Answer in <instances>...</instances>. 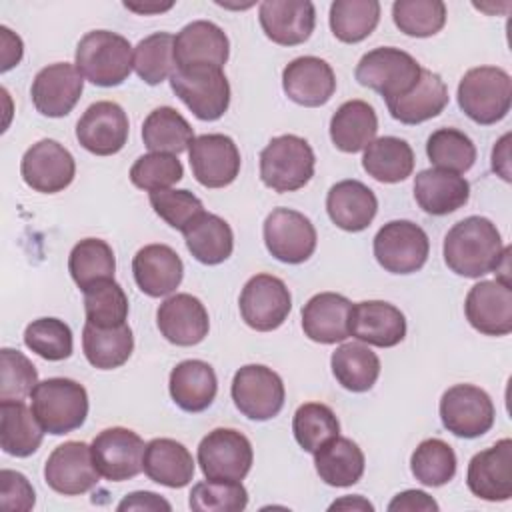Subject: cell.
<instances>
[{
	"mask_svg": "<svg viewBox=\"0 0 512 512\" xmlns=\"http://www.w3.org/2000/svg\"><path fill=\"white\" fill-rule=\"evenodd\" d=\"M82 350L94 368L114 370L132 356L134 336L128 324L102 328L86 322L82 330Z\"/></svg>",
	"mask_w": 512,
	"mask_h": 512,
	"instance_id": "obj_38",
	"label": "cell"
},
{
	"mask_svg": "<svg viewBox=\"0 0 512 512\" xmlns=\"http://www.w3.org/2000/svg\"><path fill=\"white\" fill-rule=\"evenodd\" d=\"M264 244L284 264H302L316 250V228L308 216L292 208H274L264 220Z\"/></svg>",
	"mask_w": 512,
	"mask_h": 512,
	"instance_id": "obj_13",
	"label": "cell"
},
{
	"mask_svg": "<svg viewBox=\"0 0 512 512\" xmlns=\"http://www.w3.org/2000/svg\"><path fill=\"white\" fill-rule=\"evenodd\" d=\"M458 106L476 124L500 122L512 104L510 74L498 66L470 68L458 84Z\"/></svg>",
	"mask_w": 512,
	"mask_h": 512,
	"instance_id": "obj_4",
	"label": "cell"
},
{
	"mask_svg": "<svg viewBox=\"0 0 512 512\" xmlns=\"http://www.w3.org/2000/svg\"><path fill=\"white\" fill-rule=\"evenodd\" d=\"M230 54L226 32L210 20H194L174 36L176 68L210 64L222 68Z\"/></svg>",
	"mask_w": 512,
	"mask_h": 512,
	"instance_id": "obj_27",
	"label": "cell"
},
{
	"mask_svg": "<svg viewBox=\"0 0 512 512\" xmlns=\"http://www.w3.org/2000/svg\"><path fill=\"white\" fill-rule=\"evenodd\" d=\"M352 302L336 292L314 294L302 308V330L318 344L344 342L350 336Z\"/></svg>",
	"mask_w": 512,
	"mask_h": 512,
	"instance_id": "obj_28",
	"label": "cell"
},
{
	"mask_svg": "<svg viewBox=\"0 0 512 512\" xmlns=\"http://www.w3.org/2000/svg\"><path fill=\"white\" fill-rule=\"evenodd\" d=\"M32 412L44 432L62 436L80 428L88 416V392L72 378H46L30 394Z\"/></svg>",
	"mask_w": 512,
	"mask_h": 512,
	"instance_id": "obj_3",
	"label": "cell"
},
{
	"mask_svg": "<svg viewBox=\"0 0 512 512\" xmlns=\"http://www.w3.org/2000/svg\"><path fill=\"white\" fill-rule=\"evenodd\" d=\"M0 400H24L38 384L36 366L14 348L0 350Z\"/></svg>",
	"mask_w": 512,
	"mask_h": 512,
	"instance_id": "obj_53",
	"label": "cell"
},
{
	"mask_svg": "<svg viewBox=\"0 0 512 512\" xmlns=\"http://www.w3.org/2000/svg\"><path fill=\"white\" fill-rule=\"evenodd\" d=\"M468 490L488 502H504L512 496V440L502 438L494 446L472 456L466 472Z\"/></svg>",
	"mask_w": 512,
	"mask_h": 512,
	"instance_id": "obj_21",
	"label": "cell"
},
{
	"mask_svg": "<svg viewBox=\"0 0 512 512\" xmlns=\"http://www.w3.org/2000/svg\"><path fill=\"white\" fill-rule=\"evenodd\" d=\"M350 336L378 348H392L406 336V318L390 302L364 300L352 304L348 320Z\"/></svg>",
	"mask_w": 512,
	"mask_h": 512,
	"instance_id": "obj_24",
	"label": "cell"
},
{
	"mask_svg": "<svg viewBox=\"0 0 512 512\" xmlns=\"http://www.w3.org/2000/svg\"><path fill=\"white\" fill-rule=\"evenodd\" d=\"M142 470L156 484L184 488L194 476V458L182 442L172 438H154L144 448Z\"/></svg>",
	"mask_w": 512,
	"mask_h": 512,
	"instance_id": "obj_33",
	"label": "cell"
},
{
	"mask_svg": "<svg viewBox=\"0 0 512 512\" xmlns=\"http://www.w3.org/2000/svg\"><path fill=\"white\" fill-rule=\"evenodd\" d=\"M230 394L236 408L246 418L258 422L278 416L286 398L282 378L262 364H246L236 370Z\"/></svg>",
	"mask_w": 512,
	"mask_h": 512,
	"instance_id": "obj_9",
	"label": "cell"
},
{
	"mask_svg": "<svg viewBox=\"0 0 512 512\" xmlns=\"http://www.w3.org/2000/svg\"><path fill=\"white\" fill-rule=\"evenodd\" d=\"M190 508L196 512H240L248 506V492L236 480H204L192 486Z\"/></svg>",
	"mask_w": 512,
	"mask_h": 512,
	"instance_id": "obj_51",
	"label": "cell"
},
{
	"mask_svg": "<svg viewBox=\"0 0 512 512\" xmlns=\"http://www.w3.org/2000/svg\"><path fill=\"white\" fill-rule=\"evenodd\" d=\"M150 206L154 212L172 228L184 230L198 214L204 212V206L198 196L190 190H160L150 192Z\"/></svg>",
	"mask_w": 512,
	"mask_h": 512,
	"instance_id": "obj_54",
	"label": "cell"
},
{
	"mask_svg": "<svg viewBox=\"0 0 512 512\" xmlns=\"http://www.w3.org/2000/svg\"><path fill=\"white\" fill-rule=\"evenodd\" d=\"M466 320L486 336H506L512 332V288L502 280H482L474 284L464 300Z\"/></svg>",
	"mask_w": 512,
	"mask_h": 512,
	"instance_id": "obj_19",
	"label": "cell"
},
{
	"mask_svg": "<svg viewBox=\"0 0 512 512\" xmlns=\"http://www.w3.org/2000/svg\"><path fill=\"white\" fill-rule=\"evenodd\" d=\"M456 454L452 446L440 438L422 440L410 456V470L424 486H444L456 474Z\"/></svg>",
	"mask_w": 512,
	"mask_h": 512,
	"instance_id": "obj_45",
	"label": "cell"
},
{
	"mask_svg": "<svg viewBox=\"0 0 512 512\" xmlns=\"http://www.w3.org/2000/svg\"><path fill=\"white\" fill-rule=\"evenodd\" d=\"M442 252L446 266L464 278L508 272L510 248L502 244L496 224L484 216H468L456 222L444 236Z\"/></svg>",
	"mask_w": 512,
	"mask_h": 512,
	"instance_id": "obj_1",
	"label": "cell"
},
{
	"mask_svg": "<svg viewBox=\"0 0 512 512\" xmlns=\"http://www.w3.org/2000/svg\"><path fill=\"white\" fill-rule=\"evenodd\" d=\"M188 156L196 182L206 188H224L240 174V150L226 134L196 136Z\"/></svg>",
	"mask_w": 512,
	"mask_h": 512,
	"instance_id": "obj_18",
	"label": "cell"
},
{
	"mask_svg": "<svg viewBox=\"0 0 512 512\" xmlns=\"http://www.w3.org/2000/svg\"><path fill=\"white\" fill-rule=\"evenodd\" d=\"M242 320L258 332H270L284 324L292 310V296L284 280L272 274L252 276L238 298Z\"/></svg>",
	"mask_w": 512,
	"mask_h": 512,
	"instance_id": "obj_12",
	"label": "cell"
},
{
	"mask_svg": "<svg viewBox=\"0 0 512 512\" xmlns=\"http://www.w3.org/2000/svg\"><path fill=\"white\" fill-rule=\"evenodd\" d=\"M168 390L174 404L184 412H202L216 398V372L204 360H182L170 372Z\"/></svg>",
	"mask_w": 512,
	"mask_h": 512,
	"instance_id": "obj_32",
	"label": "cell"
},
{
	"mask_svg": "<svg viewBox=\"0 0 512 512\" xmlns=\"http://www.w3.org/2000/svg\"><path fill=\"white\" fill-rule=\"evenodd\" d=\"M448 88L444 80L432 72L422 68L418 82L406 94L388 100V112L394 120L402 124H422L434 116H438L448 106Z\"/></svg>",
	"mask_w": 512,
	"mask_h": 512,
	"instance_id": "obj_31",
	"label": "cell"
},
{
	"mask_svg": "<svg viewBox=\"0 0 512 512\" xmlns=\"http://www.w3.org/2000/svg\"><path fill=\"white\" fill-rule=\"evenodd\" d=\"M314 466L328 486L346 488L362 478L364 454L350 438L334 436L314 452Z\"/></svg>",
	"mask_w": 512,
	"mask_h": 512,
	"instance_id": "obj_37",
	"label": "cell"
},
{
	"mask_svg": "<svg viewBox=\"0 0 512 512\" xmlns=\"http://www.w3.org/2000/svg\"><path fill=\"white\" fill-rule=\"evenodd\" d=\"M292 432L300 448L314 454L324 442L338 436L340 422L330 406L320 402H306L294 412Z\"/></svg>",
	"mask_w": 512,
	"mask_h": 512,
	"instance_id": "obj_48",
	"label": "cell"
},
{
	"mask_svg": "<svg viewBox=\"0 0 512 512\" xmlns=\"http://www.w3.org/2000/svg\"><path fill=\"white\" fill-rule=\"evenodd\" d=\"M20 174L26 186L36 192L56 194L68 188L76 174L74 156L56 140L44 138L32 144L20 162Z\"/></svg>",
	"mask_w": 512,
	"mask_h": 512,
	"instance_id": "obj_16",
	"label": "cell"
},
{
	"mask_svg": "<svg viewBox=\"0 0 512 512\" xmlns=\"http://www.w3.org/2000/svg\"><path fill=\"white\" fill-rule=\"evenodd\" d=\"M254 462L250 440L234 428H214L198 444V464L208 480H244Z\"/></svg>",
	"mask_w": 512,
	"mask_h": 512,
	"instance_id": "obj_10",
	"label": "cell"
},
{
	"mask_svg": "<svg viewBox=\"0 0 512 512\" xmlns=\"http://www.w3.org/2000/svg\"><path fill=\"white\" fill-rule=\"evenodd\" d=\"M326 212L340 230L362 232L378 212V198L360 180H340L328 190Z\"/></svg>",
	"mask_w": 512,
	"mask_h": 512,
	"instance_id": "obj_29",
	"label": "cell"
},
{
	"mask_svg": "<svg viewBox=\"0 0 512 512\" xmlns=\"http://www.w3.org/2000/svg\"><path fill=\"white\" fill-rule=\"evenodd\" d=\"M426 154L436 168L454 174L468 172L476 162L474 142L458 128L434 130L426 142Z\"/></svg>",
	"mask_w": 512,
	"mask_h": 512,
	"instance_id": "obj_46",
	"label": "cell"
},
{
	"mask_svg": "<svg viewBox=\"0 0 512 512\" xmlns=\"http://www.w3.org/2000/svg\"><path fill=\"white\" fill-rule=\"evenodd\" d=\"M68 270L80 290L94 282L110 280L116 272L112 246L100 238H84L70 250Z\"/></svg>",
	"mask_w": 512,
	"mask_h": 512,
	"instance_id": "obj_43",
	"label": "cell"
},
{
	"mask_svg": "<svg viewBox=\"0 0 512 512\" xmlns=\"http://www.w3.org/2000/svg\"><path fill=\"white\" fill-rule=\"evenodd\" d=\"M0 36H2V72H8L10 68H14L20 58H22V40L20 36H16L10 28L0 26Z\"/></svg>",
	"mask_w": 512,
	"mask_h": 512,
	"instance_id": "obj_58",
	"label": "cell"
},
{
	"mask_svg": "<svg viewBox=\"0 0 512 512\" xmlns=\"http://www.w3.org/2000/svg\"><path fill=\"white\" fill-rule=\"evenodd\" d=\"M442 426L458 438H478L494 426L492 398L478 386L454 384L440 398Z\"/></svg>",
	"mask_w": 512,
	"mask_h": 512,
	"instance_id": "obj_11",
	"label": "cell"
},
{
	"mask_svg": "<svg viewBox=\"0 0 512 512\" xmlns=\"http://www.w3.org/2000/svg\"><path fill=\"white\" fill-rule=\"evenodd\" d=\"M84 90V76L70 62L44 66L32 80V102L42 116L62 118L72 112Z\"/></svg>",
	"mask_w": 512,
	"mask_h": 512,
	"instance_id": "obj_20",
	"label": "cell"
},
{
	"mask_svg": "<svg viewBox=\"0 0 512 512\" xmlns=\"http://www.w3.org/2000/svg\"><path fill=\"white\" fill-rule=\"evenodd\" d=\"M362 168L378 182L396 184L414 170V152L410 144L396 136L374 138L362 156Z\"/></svg>",
	"mask_w": 512,
	"mask_h": 512,
	"instance_id": "obj_39",
	"label": "cell"
},
{
	"mask_svg": "<svg viewBox=\"0 0 512 512\" xmlns=\"http://www.w3.org/2000/svg\"><path fill=\"white\" fill-rule=\"evenodd\" d=\"M392 20L406 36L428 38L446 24V4L442 0H396Z\"/></svg>",
	"mask_w": 512,
	"mask_h": 512,
	"instance_id": "obj_49",
	"label": "cell"
},
{
	"mask_svg": "<svg viewBox=\"0 0 512 512\" xmlns=\"http://www.w3.org/2000/svg\"><path fill=\"white\" fill-rule=\"evenodd\" d=\"M132 274L146 296L160 298L172 294L180 286L184 264L174 248L166 244H148L136 252Z\"/></svg>",
	"mask_w": 512,
	"mask_h": 512,
	"instance_id": "obj_26",
	"label": "cell"
},
{
	"mask_svg": "<svg viewBox=\"0 0 512 512\" xmlns=\"http://www.w3.org/2000/svg\"><path fill=\"white\" fill-rule=\"evenodd\" d=\"M336 382L350 392L370 390L380 376V358L360 342L340 344L330 358Z\"/></svg>",
	"mask_w": 512,
	"mask_h": 512,
	"instance_id": "obj_40",
	"label": "cell"
},
{
	"mask_svg": "<svg viewBox=\"0 0 512 512\" xmlns=\"http://www.w3.org/2000/svg\"><path fill=\"white\" fill-rule=\"evenodd\" d=\"M174 6V2H166V4H132V2H124V8L138 12V14H154V12H164L170 10Z\"/></svg>",
	"mask_w": 512,
	"mask_h": 512,
	"instance_id": "obj_60",
	"label": "cell"
},
{
	"mask_svg": "<svg viewBox=\"0 0 512 512\" xmlns=\"http://www.w3.org/2000/svg\"><path fill=\"white\" fill-rule=\"evenodd\" d=\"M44 438V428L22 400H0V446L16 458L32 456Z\"/></svg>",
	"mask_w": 512,
	"mask_h": 512,
	"instance_id": "obj_35",
	"label": "cell"
},
{
	"mask_svg": "<svg viewBox=\"0 0 512 512\" xmlns=\"http://www.w3.org/2000/svg\"><path fill=\"white\" fill-rule=\"evenodd\" d=\"M184 176V166L174 154L150 152L140 156L130 168V182L146 192L168 190Z\"/></svg>",
	"mask_w": 512,
	"mask_h": 512,
	"instance_id": "obj_52",
	"label": "cell"
},
{
	"mask_svg": "<svg viewBox=\"0 0 512 512\" xmlns=\"http://www.w3.org/2000/svg\"><path fill=\"white\" fill-rule=\"evenodd\" d=\"M314 164V150L304 138L282 134L272 138L260 152V178L274 192H294L310 182Z\"/></svg>",
	"mask_w": 512,
	"mask_h": 512,
	"instance_id": "obj_5",
	"label": "cell"
},
{
	"mask_svg": "<svg viewBox=\"0 0 512 512\" xmlns=\"http://www.w3.org/2000/svg\"><path fill=\"white\" fill-rule=\"evenodd\" d=\"M132 66L138 78L150 86L170 78L176 70L174 36L168 32H154L142 38L134 48Z\"/></svg>",
	"mask_w": 512,
	"mask_h": 512,
	"instance_id": "obj_44",
	"label": "cell"
},
{
	"mask_svg": "<svg viewBox=\"0 0 512 512\" xmlns=\"http://www.w3.org/2000/svg\"><path fill=\"white\" fill-rule=\"evenodd\" d=\"M116 508L120 512L122 510H172L168 500L160 498L156 492H146V490L124 496Z\"/></svg>",
	"mask_w": 512,
	"mask_h": 512,
	"instance_id": "obj_57",
	"label": "cell"
},
{
	"mask_svg": "<svg viewBox=\"0 0 512 512\" xmlns=\"http://www.w3.org/2000/svg\"><path fill=\"white\" fill-rule=\"evenodd\" d=\"M74 64L80 74L102 88L120 86L132 72V46L128 38L110 30H92L76 46Z\"/></svg>",
	"mask_w": 512,
	"mask_h": 512,
	"instance_id": "obj_2",
	"label": "cell"
},
{
	"mask_svg": "<svg viewBox=\"0 0 512 512\" xmlns=\"http://www.w3.org/2000/svg\"><path fill=\"white\" fill-rule=\"evenodd\" d=\"M96 470L110 482H124L142 472L144 440L128 428H106L90 444Z\"/></svg>",
	"mask_w": 512,
	"mask_h": 512,
	"instance_id": "obj_14",
	"label": "cell"
},
{
	"mask_svg": "<svg viewBox=\"0 0 512 512\" xmlns=\"http://www.w3.org/2000/svg\"><path fill=\"white\" fill-rule=\"evenodd\" d=\"M414 198L426 214L446 216L468 202L470 184L460 174L428 168L414 178Z\"/></svg>",
	"mask_w": 512,
	"mask_h": 512,
	"instance_id": "obj_30",
	"label": "cell"
},
{
	"mask_svg": "<svg viewBox=\"0 0 512 512\" xmlns=\"http://www.w3.org/2000/svg\"><path fill=\"white\" fill-rule=\"evenodd\" d=\"M258 20L274 44L298 46L314 32L316 8L310 0H264Z\"/></svg>",
	"mask_w": 512,
	"mask_h": 512,
	"instance_id": "obj_22",
	"label": "cell"
},
{
	"mask_svg": "<svg viewBox=\"0 0 512 512\" xmlns=\"http://www.w3.org/2000/svg\"><path fill=\"white\" fill-rule=\"evenodd\" d=\"M378 132V118L374 108L364 100L344 102L330 120V140L346 154L364 150Z\"/></svg>",
	"mask_w": 512,
	"mask_h": 512,
	"instance_id": "obj_36",
	"label": "cell"
},
{
	"mask_svg": "<svg viewBox=\"0 0 512 512\" xmlns=\"http://www.w3.org/2000/svg\"><path fill=\"white\" fill-rule=\"evenodd\" d=\"M188 252L206 266L222 264L234 250V234L230 224L210 212L198 214L184 230Z\"/></svg>",
	"mask_w": 512,
	"mask_h": 512,
	"instance_id": "obj_34",
	"label": "cell"
},
{
	"mask_svg": "<svg viewBox=\"0 0 512 512\" xmlns=\"http://www.w3.org/2000/svg\"><path fill=\"white\" fill-rule=\"evenodd\" d=\"M390 512H436L438 504L432 496L422 490H404L388 504Z\"/></svg>",
	"mask_w": 512,
	"mask_h": 512,
	"instance_id": "obj_56",
	"label": "cell"
},
{
	"mask_svg": "<svg viewBox=\"0 0 512 512\" xmlns=\"http://www.w3.org/2000/svg\"><path fill=\"white\" fill-rule=\"evenodd\" d=\"M194 138L196 136L188 120L170 106H160L152 110L142 124L144 146L152 152L176 156L188 150Z\"/></svg>",
	"mask_w": 512,
	"mask_h": 512,
	"instance_id": "obj_41",
	"label": "cell"
},
{
	"mask_svg": "<svg viewBox=\"0 0 512 512\" xmlns=\"http://www.w3.org/2000/svg\"><path fill=\"white\" fill-rule=\"evenodd\" d=\"M156 324L170 344L196 346L208 336L210 318L208 310L196 296L180 292L160 304Z\"/></svg>",
	"mask_w": 512,
	"mask_h": 512,
	"instance_id": "obj_23",
	"label": "cell"
},
{
	"mask_svg": "<svg viewBox=\"0 0 512 512\" xmlns=\"http://www.w3.org/2000/svg\"><path fill=\"white\" fill-rule=\"evenodd\" d=\"M128 116L124 108L110 100L94 102L76 124L80 146L96 156H112L128 142Z\"/></svg>",
	"mask_w": 512,
	"mask_h": 512,
	"instance_id": "obj_17",
	"label": "cell"
},
{
	"mask_svg": "<svg viewBox=\"0 0 512 512\" xmlns=\"http://www.w3.org/2000/svg\"><path fill=\"white\" fill-rule=\"evenodd\" d=\"M374 258L390 274L418 272L430 252L428 234L410 220H392L374 236Z\"/></svg>",
	"mask_w": 512,
	"mask_h": 512,
	"instance_id": "obj_8",
	"label": "cell"
},
{
	"mask_svg": "<svg viewBox=\"0 0 512 512\" xmlns=\"http://www.w3.org/2000/svg\"><path fill=\"white\" fill-rule=\"evenodd\" d=\"M422 66L408 52L394 46H380L366 52L356 66V80L378 92L386 102L394 100L418 82Z\"/></svg>",
	"mask_w": 512,
	"mask_h": 512,
	"instance_id": "obj_7",
	"label": "cell"
},
{
	"mask_svg": "<svg viewBox=\"0 0 512 512\" xmlns=\"http://www.w3.org/2000/svg\"><path fill=\"white\" fill-rule=\"evenodd\" d=\"M36 494L22 472L4 468L0 472V506L6 510H32Z\"/></svg>",
	"mask_w": 512,
	"mask_h": 512,
	"instance_id": "obj_55",
	"label": "cell"
},
{
	"mask_svg": "<svg viewBox=\"0 0 512 512\" xmlns=\"http://www.w3.org/2000/svg\"><path fill=\"white\" fill-rule=\"evenodd\" d=\"M330 510H360V512H372L374 506H372L366 498H362V496L356 494V496H344V498L332 502V504H330Z\"/></svg>",
	"mask_w": 512,
	"mask_h": 512,
	"instance_id": "obj_59",
	"label": "cell"
},
{
	"mask_svg": "<svg viewBox=\"0 0 512 512\" xmlns=\"http://www.w3.org/2000/svg\"><path fill=\"white\" fill-rule=\"evenodd\" d=\"M100 472L96 470L92 448L86 442L70 440L52 450L44 464L46 484L64 496H78L98 484Z\"/></svg>",
	"mask_w": 512,
	"mask_h": 512,
	"instance_id": "obj_15",
	"label": "cell"
},
{
	"mask_svg": "<svg viewBox=\"0 0 512 512\" xmlns=\"http://www.w3.org/2000/svg\"><path fill=\"white\" fill-rule=\"evenodd\" d=\"M170 88L198 120L214 122L230 106V84L218 66L194 64L176 68L170 76Z\"/></svg>",
	"mask_w": 512,
	"mask_h": 512,
	"instance_id": "obj_6",
	"label": "cell"
},
{
	"mask_svg": "<svg viewBox=\"0 0 512 512\" xmlns=\"http://www.w3.org/2000/svg\"><path fill=\"white\" fill-rule=\"evenodd\" d=\"M330 30L346 44L368 38L380 22V2L376 0H336L330 6Z\"/></svg>",
	"mask_w": 512,
	"mask_h": 512,
	"instance_id": "obj_42",
	"label": "cell"
},
{
	"mask_svg": "<svg viewBox=\"0 0 512 512\" xmlns=\"http://www.w3.org/2000/svg\"><path fill=\"white\" fill-rule=\"evenodd\" d=\"M24 344L44 360L60 362L72 354V330L60 318L32 320L24 330Z\"/></svg>",
	"mask_w": 512,
	"mask_h": 512,
	"instance_id": "obj_50",
	"label": "cell"
},
{
	"mask_svg": "<svg viewBox=\"0 0 512 512\" xmlns=\"http://www.w3.org/2000/svg\"><path fill=\"white\" fill-rule=\"evenodd\" d=\"M82 292H84L86 322L102 328L126 324L128 296L114 278L94 282Z\"/></svg>",
	"mask_w": 512,
	"mask_h": 512,
	"instance_id": "obj_47",
	"label": "cell"
},
{
	"mask_svg": "<svg viewBox=\"0 0 512 512\" xmlns=\"http://www.w3.org/2000/svg\"><path fill=\"white\" fill-rule=\"evenodd\" d=\"M284 94L306 108L324 106L336 92L332 66L318 56L294 58L282 72Z\"/></svg>",
	"mask_w": 512,
	"mask_h": 512,
	"instance_id": "obj_25",
	"label": "cell"
}]
</instances>
